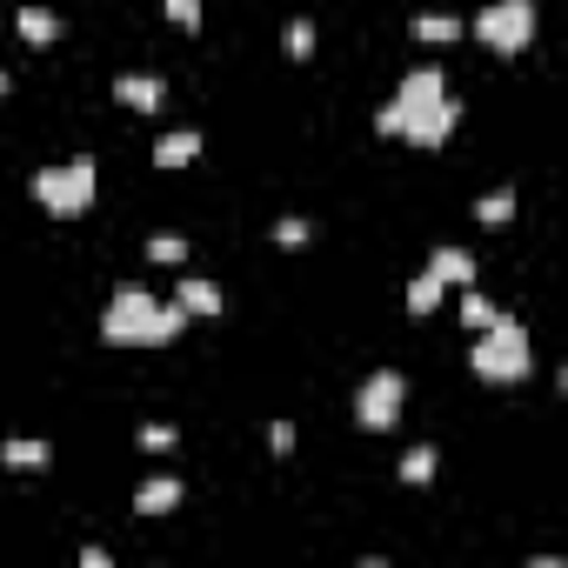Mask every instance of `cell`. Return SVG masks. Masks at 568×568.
I'll return each mask as SVG.
<instances>
[{"label":"cell","instance_id":"1","mask_svg":"<svg viewBox=\"0 0 568 568\" xmlns=\"http://www.w3.org/2000/svg\"><path fill=\"white\" fill-rule=\"evenodd\" d=\"M455 121H462V108L448 101V74H442V68H415V74L395 88V101L375 114V134L408 141V148H442V141L455 134Z\"/></svg>","mask_w":568,"mask_h":568},{"label":"cell","instance_id":"2","mask_svg":"<svg viewBox=\"0 0 568 568\" xmlns=\"http://www.w3.org/2000/svg\"><path fill=\"white\" fill-rule=\"evenodd\" d=\"M181 322H187L181 302H154L148 288H114V302L101 315V335L121 342V348H168L181 335Z\"/></svg>","mask_w":568,"mask_h":568},{"label":"cell","instance_id":"3","mask_svg":"<svg viewBox=\"0 0 568 568\" xmlns=\"http://www.w3.org/2000/svg\"><path fill=\"white\" fill-rule=\"evenodd\" d=\"M468 368H475L481 382H521V375L535 368V355H528V328H521L515 315H495L488 328H475V355H468Z\"/></svg>","mask_w":568,"mask_h":568},{"label":"cell","instance_id":"4","mask_svg":"<svg viewBox=\"0 0 568 568\" xmlns=\"http://www.w3.org/2000/svg\"><path fill=\"white\" fill-rule=\"evenodd\" d=\"M94 161L88 154H74V161H61V168H41L34 174V201L48 207V214H61V221H74V214H88L94 207Z\"/></svg>","mask_w":568,"mask_h":568},{"label":"cell","instance_id":"5","mask_svg":"<svg viewBox=\"0 0 568 568\" xmlns=\"http://www.w3.org/2000/svg\"><path fill=\"white\" fill-rule=\"evenodd\" d=\"M535 21H541L535 0H488V8L475 14V41L488 54H521L535 41Z\"/></svg>","mask_w":568,"mask_h":568},{"label":"cell","instance_id":"6","mask_svg":"<svg viewBox=\"0 0 568 568\" xmlns=\"http://www.w3.org/2000/svg\"><path fill=\"white\" fill-rule=\"evenodd\" d=\"M402 408H408V382H402L395 368H375V375L355 388V422H362V428H375V435H382V428H395V422H402Z\"/></svg>","mask_w":568,"mask_h":568},{"label":"cell","instance_id":"7","mask_svg":"<svg viewBox=\"0 0 568 568\" xmlns=\"http://www.w3.org/2000/svg\"><path fill=\"white\" fill-rule=\"evenodd\" d=\"M428 274L442 281V288H468V281H475V254L468 247H428Z\"/></svg>","mask_w":568,"mask_h":568},{"label":"cell","instance_id":"8","mask_svg":"<svg viewBox=\"0 0 568 568\" xmlns=\"http://www.w3.org/2000/svg\"><path fill=\"white\" fill-rule=\"evenodd\" d=\"M0 462H8L14 475H41L54 462V448L48 442H28V435H8V442H0Z\"/></svg>","mask_w":568,"mask_h":568},{"label":"cell","instance_id":"9","mask_svg":"<svg viewBox=\"0 0 568 568\" xmlns=\"http://www.w3.org/2000/svg\"><path fill=\"white\" fill-rule=\"evenodd\" d=\"M174 501H181V475H148L134 488V515H168Z\"/></svg>","mask_w":568,"mask_h":568},{"label":"cell","instance_id":"10","mask_svg":"<svg viewBox=\"0 0 568 568\" xmlns=\"http://www.w3.org/2000/svg\"><path fill=\"white\" fill-rule=\"evenodd\" d=\"M114 101L134 108V114H154V108H161V81H154V74H121V81H114Z\"/></svg>","mask_w":568,"mask_h":568},{"label":"cell","instance_id":"11","mask_svg":"<svg viewBox=\"0 0 568 568\" xmlns=\"http://www.w3.org/2000/svg\"><path fill=\"white\" fill-rule=\"evenodd\" d=\"M174 302L187 308V315H221V288L207 274H181V288H174Z\"/></svg>","mask_w":568,"mask_h":568},{"label":"cell","instance_id":"12","mask_svg":"<svg viewBox=\"0 0 568 568\" xmlns=\"http://www.w3.org/2000/svg\"><path fill=\"white\" fill-rule=\"evenodd\" d=\"M14 28H21L34 48H54V41H61V14H54V8H21Z\"/></svg>","mask_w":568,"mask_h":568},{"label":"cell","instance_id":"13","mask_svg":"<svg viewBox=\"0 0 568 568\" xmlns=\"http://www.w3.org/2000/svg\"><path fill=\"white\" fill-rule=\"evenodd\" d=\"M194 154H201V134H187V128H181V134H161V141H154V168H187Z\"/></svg>","mask_w":568,"mask_h":568},{"label":"cell","instance_id":"14","mask_svg":"<svg viewBox=\"0 0 568 568\" xmlns=\"http://www.w3.org/2000/svg\"><path fill=\"white\" fill-rule=\"evenodd\" d=\"M435 462H442V455H435V442H415V448L402 455V481H408V488L435 481Z\"/></svg>","mask_w":568,"mask_h":568},{"label":"cell","instance_id":"15","mask_svg":"<svg viewBox=\"0 0 568 568\" xmlns=\"http://www.w3.org/2000/svg\"><path fill=\"white\" fill-rule=\"evenodd\" d=\"M442 295H448V288H442V281L422 267V274L408 281V315H435V308H442Z\"/></svg>","mask_w":568,"mask_h":568},{"label":"cell","instance_id":"16","mask_svg":"<svg viewBox=\"0 0 568 568\" xmlns=\"http://www.w3.org/2000/svg\"><path fill=\"white\" fill-rule=\"evenodd\" d=\"M415 41H428V48L462 41V21H455V14H415Z\"/></svg>","mask_w":568,"mask_h":568},{"label":"cell","instance_id":"17","mask_svg":"<svg viewBox=\"0 0 568 568\" xmlns=\"http://www.w3.org/2000/svg\"><path fill=\"white\" fill-rule=\"evenodd\" d=\"M475 221H481V227H501V221H515V187H495V194H481V201H475Z\"/></svg>","mask_w":568,"mask_h":568},{"label":"cell","instance_id":"18","mask_svg":"<svg viewBox=\"0 0 568 568\" xmlns=\"http://www.w3.org/2000/svg\"><path fill=\"white\" fill-rule=\"evenodd\" d=\"M281 54H288V61H308V54H315V21H288V28H281Z\"/></svg>","mask_w":568,"mask_h":568},{"label":"cell","instance_id":"19","mask_svg":"<svg viewBox=\"0 0 568 568\" xmlns=\"http://www.w3.org/2000/svg\"><path fill=\"white\" fill-rule=\"evenodd\" d=\"M462 322H468V328H488V322H495V302H488V295H475V281L462 288Z\"/></svg>","mask_w":568,"mask_h":568},{"label":"cell","instance_id":"20","mask_svg":"<svg viewBox=\"0 0 568 568\" xmlns=\"http://www.w3.org/2000/svg\"><path fill=\"white\" fill-rule=\"evenodd\" d=\"M148 261L181 267V261H187V241H181V234H154V241H148Z\"/></svg>","mask_w":568,"mask_h":568},{"label":"cell","instance_id":"21","mask_svg":"<svg viewBox=\"0 0 568 568\" xmlns=\"http://www.w3.org/2000/svg\"><path fill=\"white\" fill-rule=\"evenodd\" d=\"M274 241H281V247H308V241H315V227H308L302 214H281V221H274Z\"/></svg>","mask_w":568,"mask_h":568},{"label":"cell","instance_id":"22","mask_svg":"<svg viewBox=\"0 0 568 568\" xmlns=\"http://www.w3.org/2000/svg\"><path fill=\"white\" fill-rule=\"evenodd\" d=\"M161 8H168V21H174V28L201 34V0H161Z\"/></svg>","mask_w":568,"mask_h":568},{"label":"cell","instance_id":"23","mask_svg":"<svg viewBox=\"0 0 568 568\" xmlns=\"http://www.w3.org/2000/svg\"><path fill=\"white\" fill-rule=\"evenodd\" d=\"M141 448H148V455H168V448H174V428H168V422H148V428H141Z\"/></svg>","mask_w":568,"mask_h":568},{"label":"cell","instance_id":"24","mask_svg":"<svg viewBox=\"0 0 568 568\" xmlns=\"http://www.w3.org/2000/svg\"><path fill=\"white\" fill-rule=\"evenodd\" d=\"M267 448H274V455H295V422H274V428H267Z\"/></svg>","mask_w":568,"mask_h":568},{"label":"cell","instance_id":"25","mask_svg":"<svg viewBox=\"0 0 568 568\" xmlns=\"http://www.w3.org/2000/svg\"><path fill=\"white\" fill-rule=\"evenodd\" d=\"M8 88H14V81H8V74H0V94H8Z\"/></svg>","mask_w":568,"mask_h":568}]
</instances>
